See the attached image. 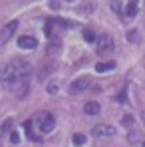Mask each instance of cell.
<instances>
[{
  "label": "cell",
  "instance_id": "1",
  "mask_svg": "<svg viewBox=\"0 0 145 147\" xmlns=\"http://www.w3.org/2000/svg\"><path fill=\"white\" fill-rule=\"evenodd\" d=\"M30 74H32L30 62H26V60H12V62H8L6 66L0 68V82L12 88L18 82L28 80Z\"/></svg>",
  "mask_w": 145,
  "mask_h": 147
},
{
  "label": "cell",
  "instance_id": "2",
  "mask_svg": "<svg viewBox=\"0 0 145 147\" xmlns=\"http://www.w3.org/2000/svg\"><path fill=\"white\" fill-rule=\"evenodd\" d=\"M36 127L42 131V133H52L54 127H56V119L50 111H40L36 115Z\"/></svg>",
  "mask_w": 145,
  "mask_h": 147
},
{
  "label": "cell",
  "instance_id": "3",
  "mask_svg": "<svg viewBox=\"0 0 145 147\" xmlns=\"http://www.w3.org/2000/svg\"><path fill=\"white\" fill-rule=\"evenodd\" d=\"M96 42H97V54H101V56L113 52V48H115V42L109 34H101L99 38H96Z\"/></svg>",
  "mask_w": 145,
  "mask_h": 147
},
{
  "label": "cell",
  "instance_id": "4",
  "mask_svg": "<svg viewBox=\"0 0 145 147\" xmlns=\"http://www.w3.org/2000/svg\"><path fill=\"white\" fill-rule=\"evenodd\" d=\"M90 78L88 76H82V78H76L72 84H70V94H80V92H84V90H88L90 88Z\"/></svg>",
  "mask_w": 145,
  "mask_h": 147
},
{
  "label": "cell",
  "instance_id": "5",
  "mask_svg": "<svg viewBox=\"0 0 145 147\" xmlns=\"http://www.w3.org/2000/svg\"><path fill=\"white\" fill-rule=\"evenodd\" d=\"M16 28H18V20H12V22H8L6 26H2V30H0V44L8 42V40L14 36Z\"/></svg>",
  "mask_w": 145,
  "mask_h": 147
},
{
  "label": "cell",
  "instance_id": "6",
  "mask_svg": "<svg viewBox=\"0 0 145 147\" xmlns=\"http://www.w3.org/2000/svg\"><path fill=\"white\" fill-rule=\"evenodd\" d=\"M92 133L96 137H111V135H115V127L113 125H107V123H99V125H96L92 129Z\"/></svg>",
  "mask_w": 145,
  "mask_h": 147
},
{
  "label": "cell",
  "instance_id": "7",
  "mask_svg": "<svg viewBox=\"0 0 145 147\" xmlns=\"http://www.w3.org/2000/svg\"><path fill=\"white\" fill-rule=\"evenodd\" d=\"M18 46L24 50H34L38 46V40L34 38V36H20L18 38Z\"/></svg>",
  "mask_w": 145,
  "mask_h": 147
},
{
  "label": "cell",
  "instance_id": "8",
  "mask_svg": "<svg viewBox=\"0 0 145 147\" xmlns=\"http://www.w3.org/2000/svg\"><path fill=\"white\" fill-rule=\"evenodd\" d=\"M137 10H139V0H129L127 6H125V16L127 18H133L137 14Z\"/></svg>",
  "mask_w": 145,
  "mask_h": 147
},
{
  "label": "cell",
  "instance_id": "9",
  "mask_svg": "<svg viewBox=\"0 0 145 147\" xmlns=\"http://www.w3.org/2000/svg\"><path fill=\"white\" fill-rule=\"evenodd\" d=\"M111 70H115V62H99V64H96V72L97 74L111 72Z\"/></svg>",
  "mask_w": 145,
  "mask_h": 147
},
{
  "label": "cell",
  "instance_id": "10",
  "mask_svg": "<svg viewBox=\"0 0 145 147\" xmlns=\"http://www.w3.org/2000/svg\"><path fill=\"white\" fill-rule=\"evenodd\" d=\"M84 109H86V113H88V115H97L101 107H99V103H97V101H88Z\"/></svg>",
  "mask_w": 145,
  "mask_h": 147
},
{
  "label": "cell",
  "instance_id": "11",
  "mask_svg": "<svg viewBox=\"0 0 145 147\" xmlns=\"http://www.w3.org/2000/svg\"><path fill=\"white\" fill-rule=\"evenodd\" d=\"M24 131H26V135L30 137V141L40 143V137H36V135H34V131H32V121H26V123H24Z\"/></svg>",
  "mask_w": 145,
  "mask_h": 147
},
{
  "label": "cell",
  "instance_id": "12",
  "mask_svg": "<svg viewBox=\"0 0 145 147\" xmlns=\"http://www.w3.org/2000/svg\"><path fill=\"white\" fill-rule=\"evenodd\" d=\"M84 40L86 42H96V34H94V30H84Z\"/></svg>",
  "mask_w": 145,
  "mask_h": 147
},
{
  "label": "cell",
  "instance_id": "13",
  "mask_svg": "<svg viewBox=\"0 0 145 147\" xmlns=\"http://www.w3.org/2000/svg\"><path fill=\"white\" fill-rule=\"evenodd\" d=\"M84 143H86V135H82V133H76V135H74V145H84Z\"/></svg>",
  "mask_w": 145,
  "mask_h": 147
},
{
  "label": "cell",
  "instance_id": "14",
  "mask_svg": "<svg viewBox=\"0 0 145 147\" xmlns=\"http://www.w3.org/2000/svg\"><path fill=\"white\" fill-rule=\"evenodd\" d=\"M52 34H54V18H50L48 22H46V36H52Z\"/></svg>",
  "mask_w": 145,
  "mask_h": 147
},
{
  "label": "cell",
  "instance_id": "15",
  "mask_svg": "<svg viewBox=\"0 0 145 147\" xmlns=\"http://www.w3.org/2000/svg\"><path fill=\"white\" fill-rule=\"evenodd\" d=\"M127 40H129V42H137V40H139V34H137L135 30H129V32H127Z\"/></svg>",
  "mask_w": 145,
  "mask_h": 147
},
{
  "label": "cell",
  "instance_id": "16",
  "mask_svg": "<svg viewBox=\"0 0 145 147\" xmlns=\"http://www.w3.org/2000/svg\"><path fill=\"white\" fill-rule=\"evenodd\" d=\"M127 139H129L131 143H135L137 139H141V133H139V131H131V133L127 135Z\"/></svg>",
  "mask_w": 145,
  "mask_h": 147
},
{
  "label": "cell",
  "instance_id": "17",
  "mask_svg": "<svg viewBox=\"0 0 145 147\" xmlns=\"http://www.w3.org/2000/svg\"><path fill=\"white\" fill-rule=\"evenodd\" d=\"M10 127H12V119H6V121L2 123V127H0V133H6V131H10Z\"/></svg>",
  "mask_w": 145,
  "mask_h": 147
},
{
  "label": "cell",
  "instance_id": "18",
  "mask_svg": "<svg viewBox=\"0 0 145 147\" xmlns=\"http://www.w3.org/2000/svg\"><path fill=\"white\" fill-rule=\"evenodd\" d=\"M10 141L16 145V143H20V133L18 131H10Z\"/></svg>",
  "mask_w": 145,
  "mask_h": 147
},
{
  "label": "cell",
  "instance_id": "19",
  "mask_svg": "<svg viewBox=\"0 0 145 147\" xmlns=\"http://www.w3.org/2000/svg\"><path fill=\"white\" fill-rule=\"evenodd\" d=\"M131 123H133V117H131V115H125V117H123V125H125V127H131Z\"/></svg>",
  "mask_w": 145,
  "mask_h": 147
},
{
  "label": "cell",
  "instance_id": "20",
  "mask_svg": "<svg viewBox=\"0 0 145 147\" xmlns=\"http://www.w3.org/2000/svg\"><path fill=\"white\" fill-rule=\"evenodd\" d=\"M48 92L50 94H56L58 92V84H48Z\"/></svg>",
  "mask_w": 145,
  "mask_h": 147
},
{
  "label": "cell",
  "instance_id": "21",
  "mask_svg": "<svg viewBox=\"0 0 145 147\" xmlns=\"http://www.w3.org/2000/svg\"><path fill=\"white\" fill-rule=\"evenodd\" d=\"M111 8H113V10H115V12H119V10H121L119 2H117V0H115V2H113V4H111Z\"/></svg>",
  "mask_w": 145,
  "mask_h": 147
},
{
  "label": "cell",
  "instance_id": "22",
  "mask_svg": "<svg viewBox=\"0 0 145 147\" xmlns=\"http://www.w3.org/2000/svg\"><path fill=\"white\" fill-rule=\"evenodd\" d=\"M66 2H74V0H66Z\"/></svg>",
  "mask_w": 145,
  "mask_h": 147
},
{
  "label": "cell",
  "instance_id": "23",
  "mask_svg": "<svg viewBox=\"0 0 145 147\" xmlns=\"http://www.w3.org/2000/svg\"><path fill=\"white\" fill-rule=\"evenodd\" d=\"M143 147H145V141H143Z\"/></svg>",
  "mask_w": 145,
  "mask_h": 147
}]
</instances>
